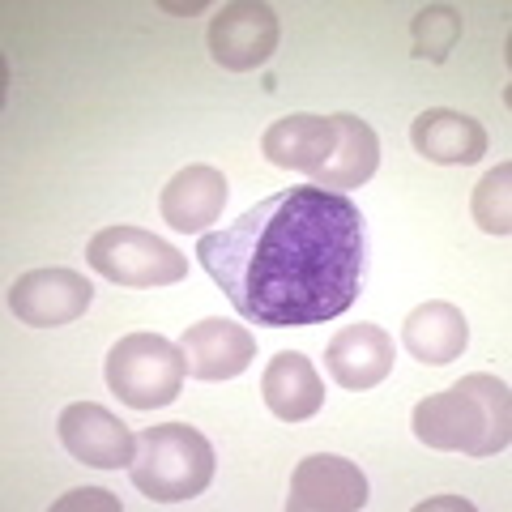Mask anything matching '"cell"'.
<instances>
[{"label": "cell", "instance_id": "7", "mask_svg": "<svg viewBox=\"0 0 512 512\" xmlns=\"http://www.w3.org/2000/svg\"><path fill=\"white\" fill-rule=\"evenodd\" d=\"M278 47V13L261 0L222 5L210 22V56L231 73H248L274 56Z\"/></svg>", "mask_w": 512, "mask_h": 512}, {"label": "cell", "instance_id": "16", "mask_svg": "<svg viewBox=\"0 0 512 512\" xmlns=\"http://www.w3.org/2000/svg\"><path fill=\"white\" fill-rule=\"evenodd\" d=\"M265 406L278 414L282 423H303L325 406V384H320L316 367L299 350H278L261 376Z\"/></svg>", "mask_w": 512, "mask_h": 512}, {"label": "cell", "instance_id": "3", "mask_svg": "<svg viewBox=\"0 0 512 512\" xmlns=\"http://www.w3.org/2000/svg\"><path fill=\"white\" fill-rule=\"evenodd\" d=\"M128 478L154 504H184L214 478V444L188 423H158L137 436Z\"/></svg>", "mask_w": 512, "mask_h": 512}, {"label": "cell", "instance_id": "11", "mask_svg": "<svg viewBox=\"0 0 512 512\" xmlns=\"http://www.w3.org/2000/svg\"><path fill=\"white\" fill-rule=\"evenodd\" d=\"M325 367L338 389H376L393 372V338L380 325H367V320L346 325L325 346Z\"/></svg>", "mask_w": 512, "mask_h": 512}, {"label": "cell", "instance_id": "5", "mask_svg": "<svg viewBox=\"0 0 512 512\" xmlns=\"http://www.w3.org/2000/svg\"><path fill=\"white\" fill-rule=\"evenodd\" d=\"M86 261L94 274H103L116 286L150 291V286H175L188 274V256L175 252L167 239H158L141 227H107L90 239Z\"/></svg>", "mask_w": 512, "mask_h": 512}, {"label": "cell", "instance_id": "2", "mask_svg": "<svg viewBox=\"0 0 512 512\" xmlns=\"http://www.w3.org/2000/svg\"><path fill=\"white\" fill-rule=\"evenodd\" d=\"M414 436L440 453L495 457L512 440V397L508 384L491 372H474L453 389L431 393L414 406Z\"/></svg>", "mask_w": 512, "mask_h": 512}, {"label": "cell", "instance_id": "13", "mask_svg": "<svg viewBox=\"0 0 512 512\" xmlns=\"http://www.w3.org/2000/svg\"><path fill=\"white\" fill-rule=\"evenodd\" d=\"M410 141L427 163H440V167H470L487 154V128L453 107H427L410 124Z\"/></svg>", "mask_w": 512, "mask_h": 512}, {"label": "cell", "instance_id": "15", "mask_svg": "<svg viewBox=\"0 0 512 512\" xmlns=\"http://www.w3.org/2000/svg\"><path fill=\"white\" fill-rule=\"evenodd\" d=\"M402 346L410 350V359H419L427 367H444V363L461 359V350L470 346V320L461 316L457 303L431 299L406 316Z\"/></svg>", "mask_w": 512, "mask_h": 512}, {"label": "cell", "instance_id": "10", "mask_svg": "<svg viewBox=\"0 0 512 512\" xmlns=\"http://www.w3.org/2000/svg\"><path fill=\"white\" fill-rule=\"evenodd\" d=\"M180 350L192 380H231L239 372H248V363L256 359V338L244 325H235V320L210 316L184 329Z\"/></svg>", "mask_w": 512, "mask_h": 512}, {"label": "cell", "instance_id": "21", "mask_svg": "<svg viewBox=\"0 0 512 512\" xmlns=\"http://www.w3.org/2000/svg\"><path fill=\"white\" fill-rule=\"evenodd\" d=\"M419 508H423V512H427V508H461V512H470L474 504H470V500H427V504H419Z\"/></svg>", "mask_w": 512, "mask_h": 512}, {"label": "cell", "instance_id": "1", "mask_svg": "<svg viewBox=\"0 0 512 512\" xmlns=\"http://www.w3.org/2000/svg\"><path fill=\"white\" fill-rule=\"evenodd\" d=\"M367 218L346 192L299 184L197 239V261L231 308L265 329L342 316L367 282Z\"/></svg>", "mask_w": 512, "mask_h": 512}, {"label": "cell", "instance_id": "14", "mask_svg": "<svg viewBox=\"0 0 512 512\" xmlns=\"http://www.w3.org/2000/svg\"><path fill=\"white\" fill-rule=\"evenodd\" d=\"M333 146H338L333 116H308V111L274 120L261 137V154L269 163L286 171H308V175L329 163Z\"/></svg>", "mask_w": 512, "mask_h": 512}, {"label": "cell", "instance_id": "18", "mask_svg": "<svg viewBox=\"0 0 512 512\" xmlns=\"http://www.w3.org/2000/svg\"><path fill=\"white\" fill-rule=\"evenodd\" d=\"M470 214L487 235H508L512 231V167L508 163L491 167L483 180H478Z\"/></svg>", "mask_w": 512, "mask_h": 512}, {"label": "cell", "instance_id": "19", "mask_svg": "<svg viewBox=\"0 0 512 512\" xmlns=\"http://www.w3.org/2000/svg\"><path fill=\"white\" fill-rule=\"evenodd\" d=\"M410 39H414V56H419V60L444 64L448 52H453L457 39H461V13L448 9V5L419 9V18L410 22Z\"/></svg>", "mask_w": 512, "mask_h": 512}, {"label": "cell", "instance_id": "8", "mask_svg": "<svg viewBox=\"0 0 512 512\" xmlns=\"http://www.w3.org/2000/svg\"><path fill=\"white\" fill-rule=\"evenodd\" d=\"M367 504V478L355 461L316 453L303 457L291 474L286 512H359Z\"/></svg>", "mask_w": 512, "mask_h": 512}, {"label": "cell", "instance_id": "17", "mask_svg": "<svg viewBox=\"0 0 512 512\" xmlns=\"http://www.w3.org/2000/svg\"><path fill=\"white\" fill-rule=\"evenodd\" d=\"M333 128H338V146H333L329 163L312 171V184L320 188H333V192H350L367 184L380 167V137L376 128L350 116V111H342V116H333Z\"/></svg>", "mask_w": 512, "mask_h": 512}, {"label": "cell", "instance_id": "12", "mask_svg": "<svg viewBox=\"0 0 512 512\" xmlns=\"http://www.w3.org/2000/svg\"><path fill=\"white\" fill-rule=\"evenodd\" d=\"M222 205H227V175L210 163H192L171 175V184L158 197V210L171 231L205 235L210 222H218Z\"/></svg>", "mask_w": 512, "mask_h": 512}, {"label": "cell", "instance_id": "9", "mask_svg": "<svg viewBox=\"0 0 512 512\" xmlns=\"http://www.w3.org/2000/svg\"><path fill=\"white\" fill-rule=\"evenodd\" d=\"M60 444L69 448V457L86 461L94 470H124V466H133V453H137L133 431H128L111 410L94 406V402L64 406Z\"/></svg>", "mask_w": 512, "mask_h": 512}, {"label": "cell", "instance_id": "4", "mask_svg": "<svg viewBox=\"0 0 512 512\" xmlns=\"http://www.w3.org/2000/svg\"><path fill=\"white\" fill-rule=\"evenodd\" d=\"M184 350L158 333H128L107 355V389L133 410L171 406L184 389Z\"/></svg>", "mask_w": 512, "mask_h": 512}, {"label": "cell", "instance_id": "20", "mask_svg": "<svg viewBox=\"0 0 512 512\" xmlns=\"http://www.w3.org/2000/svg\"><path fill=\"white\" fill-rule=\"evenodd\" d=\"M82 504H86V508H90V504H99V508H116V500H111L107 491H94V487H90V491H73L69 500H60L56 508H82Z\"/></svg>", "mask_w": 512, "mask_h": 512}, {"label": "cell", "instance_id": "6", "mask_svg": "<svg viewBox=\"0 0 512 512\" xmlns=\"http://www.w3.org/2000/svg\"><path fill=\"white\" fill-rule=\"evenodd\" d=\"M94 303V286L77 269H30L9 286V308L22 325L56 329L73 325Z\"/></svg>", "mask_w": 512, "mask_h": 512}]
</instances>
